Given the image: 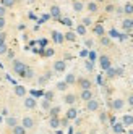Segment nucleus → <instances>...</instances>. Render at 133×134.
I'll return each mask as SVG.
<instances>
[{"label": "nucleus", "mask_w": 133, "mask_h": 134, "mask_svg": "<svg viewBox=\"0 0 133 134\" xmlns=\"http://www.w3.org/2000/svg\"><path fill=\"white\" fill-rule=\"evenodd\" d=\"M73 79H75V78H73V76H71V74L68 76V78H66V81H68V82H73Z\"/></svg>", "instance_id": "obj_29"}, {"label": "nucleus", "mask_w": 133, "mask_h": 134, "mask_svg": "<svg viewBox=\"0 0 133 134\" xmlns=\"http://www.w3.org/2000/svg\"><path fill=\"white\" fill-rule=\"evenodd\" d=\"M15 94L18 97H26V89L23 86H15Z\"/></svg>", "instance_id": "obj_4"}, {"label": "nucleus", "mask_w": 133, "mask_h": 134, "mask_svg": "<svg viewBox=\"0 0 133 134\" xmlns=\"http://www.w3.org/2000/svg\"><path fill=\"white\" fill-rule=\"evenodd\" d=\"M122 105H123V102H122V100H115V102H114V108L119 110V108H122Z\"/></svg>", "instance_id": "obj_13"}, {"label": "nucleus", "mask_w": 133, "mask_h": 134, "mask_svg": "<svg viewBox=\"0 0 133 134\" xmlns=\"http://www.w3.org/2000/svg\"><path fill=\"white\" fill-rule=\"evenodd\" d=\"M65 102H66V103H73V102H75V97H73V95H66Z\"/></svg>", "instance_id": "obj_18"}, {"label": "nucleus", "mask_w": 133, "mask_h": 134, "mask_svg": "<svg viewBox=\"0 0 133 134\" xmlns=\"http://www.w3.org/2000/svg\"><path fill=\"white\" fill-rule=\"evenodd\" d=\"M63 68H65V65H63L62 62H57V63H55V70H57V71H63Z\"/></svg>", "instance_id": "obj_11"}, {"label": "nucleus", "mask_w": 133, "mask_h": 134, "mask_svg": "<svg viewBox=\"0 0 133 134\" xmlns=\"http://www.w3.org/2000/svg\"><path fill=\"white\" fill-rule=\"evenodd\" d=\"M96 32L98 34H102V27H96Z\"/></svg>", "instance_id": "obj_31"}, {"label": "nucleus", "mask_w": 133, "mask_h": 134, "mask_svg": "<svg viewBox=\"0 0 133 134\" xmlns=\"http://www.w3.org/2000/svg\"><path fill=\"white\" fill-rule=\"evenodd\" d=\"M2 121H3V118H2V116H0V123H2Z\"/></svg>", "instance_id": "obj_32"}, {"label": "nucleus", "mask_w": 133, "mask_h": 134, "mask_svg": "<svg viewBox=\"0 0 133 134\" xmlns=\"http://www.w3.org/2000/svg\"><path fill=\"white\" fill-rule=\"evenodd\" d=\"M5 39H7V36H5L3 32H0V45H2V44H5Z\"/></svg>", "instance_id": "obj_19"}, {"label": "nucleus", "mask_w": 133, "mask_h": 134, "mask_svg": "<svg viewBox=\"0 0 133 134\" xmlns=\"http://www.w3.org/2000/svg\"><path fill=\"white\" fill-rule=\"evenodd\" d=\"M5 124L10 129H13L15 126H18V118H15V116H7L5 118Z\"/></svg>", "instance_id": "obj_3"}, {"label": "nucleus", "mask_w": 133, "mask_h": 134, "mask_svg": "<svg viewBox=\"0 0 133 134\" xmlns=\"http://www.w3.org/2000/svg\"><path fill=\"white\" fill-rule=\"evenodd\" d=\"M122 129H123V128L120 126V124H117V126H115V132H122Z\"/></svg>", "instance_id": "obj_26"}, {"label": "nucleus", "mask_w": 133, "mask_h": 134, "mask_svg": "<svg viewBox=\"0 0 133 134\" xmlns=\"http://www.w3.org/2000/svg\"><path fill=\"white\" fill-rule=\"evenodd\" d=\"M24 107H26V108H34V107H36V100H34L33 97H26V99H24Z\"/></svg>", "instance_id": "obj_5"}, {"label": "nucleus", "mask_w": 133, "mask_h": 134, "mask_svg": "<svg viewBox=\"0 0 133 134\" xmlns=\"http://www.w3.org/2000/svg\"><path fill=\"white\" fill-rule=\"evenodd\" d=\"M98 108V102L96 100H89L88 102V110H96Z\"/></svg>", "instance_id": "obj_8"}, {"label": "nucleus", "mask_w": 133, "mask_h": 134, "mask_svg": "<svg viewBox=\"0 0 133 134\" xmlns=\"http://www.w3.org/2000/svg\"><path fill=\"white\" fill-rule=\"evenodd\" d=\"M7 52H8L7 44H2V45H0V55H3V53H7Z\"/></svg>", "instance_id": "obj_12"}, {"label": "nucleus", "mask_w": 133, "mask_h": 134, "mask_svg": "<svg viewBox=\"0 0 133 134\" xmlns=\"http://www.w3.org/2000/svg\"><path fill=\"white\" fill-rule=\"evenodd\" d=\"M81 97H83L84 100H91V92H89V91H83Z\"/></svg>", "instance_id": "obj_10"}, {"label": "nucleus", "mask_w": 133, "mask_h": 134, "mask_svg": "<svg viewBox=\"0 0 133 134\" xmlns=\"http://www.w3.org/2000/svg\"><path fill=\"white\" fill-rule=\"evenodd\" d=\"M5 24H7V21H5V18H2L0 16V32H2V29L5 27Z\"/></svg>", "instance_id": "obj_16"}, {"label": "nucleus", "mask_w": 133, "mask_h": 134, "mask_svg": "<svg viewBox=\"0 0 133 134\" xmlns=\"http://www.w3.org/2000/svg\"><path fill=\"white\" fill-rule=\"evenodd\" d=\"M123 124H133V116H130V115H127V116H123Z\"/></svg>", "instance_id": "obj_9"}, {"label": "nucleus", "mask_w": 133, "mask_h": 134, "mask_svg": "<svg viewBox=\"0 0 133 134\" xmlns=\"http://www.w3.org/2000/svg\"><path fill=\"white\" fill-rule=\"evenodd\" d=\"M12 132H13V134H26V129L21 126V124H18V126H15V128L12 129Z\"/></svg>", "instance_id": "obj_6"}, {"label": "nucleus", "mask_w": 133, "mask_h": 134, "mask_svg": "<svg viewBox=\"0 0 133 134\" xmlns=\"http://www.w3.org/2000/svg\"><path fill=\"white\" fill-rule=\"evenodd\" d=\"M101 63H102V66H104V68H107V66H109V60H107V57H102Z\"/></svg>", "instance_id": "obj_15"}, {"label": "nucleus", "mask_w": 133, "mask_h": 134, "mask_svg": "<svg viewBox=\"0 0 133 134\" xmlns=\"http://www.w3.org/2000/svg\"><path fill=\"white\" fill-rule=\"evenodd\" d=\"M89 10H91V12H94V10H96V5L91 3V5H89Z\"/></svg>", "instance_id": "obj_28"}, {"label": "nucleus", "mask_w": 133, "mask_h": 134, "mask_svg": "<svg viewBox=\"0 0 133 134\" xmlns=\"http://www.w3.org/2000/svg\"><path fill=\"white\" fill-rule=\"evenodd\" d=\"M54 39H55V41H59V42H60V41H62V36H60L59 32H54Z\"/></svg>", "instance_id": "obj_21"}, {"label": "nucleus", "mask_w": 133, "mask_h": 134, "mask_svg": "<svg viewBox=\"0 0 133 134\" xmlns=\"http://www.w3.org/2000/svg\"><path fill=\"white\" fill-rule=\"evenodd\" d=\"M66 116H68V118H75V116H76V111H75L73 108H70L68 113H66Z\"/></svg>", "instance_id": "obj_14"}, {"label": "nucleus", "mask_w": 133, "mask_h": 134, "mask_svg": "<svg viewBox=\"0 0 133 134\" xmlns=\"http://www.w3.org/2000/svg\"><path fill=\"white\" fill-rule=\"evenodd\" d=\"M5 15H7V8L0 5V16H2V18H5Z\"/></svg>", "instance_id": "obj_17"}, {"label": "nucleus", "mask_w": 133, "mask_h": 134, "mask_svg": "<svg viewBox=\"0 0 133 134\" xmlns=\"http://www.w3.org/2000/svg\"><path fill=\"white\" fill-rule=\"evenodd\" d=\"M42 107H44L45 110H47V108H49V100H44V102H42Z\"/></svg>", "instance_id": "obj_24"}, {"label": "nucleus", "mask_w": 133, "mask_h": 134, "mask_svg": "<svg viewBox=\"0 0 133 134\" xmlns=\"http://www.w3.org/2000/svg\"><path fill=\"white\" fill-rule=\"evenodd\" d=\"M59 13H60V10H59V8H57V7H52V15H54V16H57Z\"/></svg>", "instance_id": "obj_20"}, {"label": "nucleus", "mask_w": 133, "mask_h": 134, "mask_svg": "<svg viewBox=\"0 0 133 134\" xmlns=\"http://www.w3.org/2000/svg\"><path fill=\"white\" fill-rule=\"evenodd\" d=\"M81 8H83L81 3H75V10H81Z\"/></svg>", "instance_id": "obj_25"}, {"label": "nucleus", "mask_w": 133, "mask_h": 134, "mask_svg": "<svg viewBox=\"0 0 133 134\" xmlns=\"http://www.w3.org/2000/svg\"><path fill=\"white\" fill-rule=\"evenodd\" d=\"M7 58L8 60H13V52H7Z\"/></svg>", "instance_id": "obj_23"}, {"label": "nucleus", "mask_w": 133, "mask_h": 134, "mask_svg": "<svg viewBox=\"0 0 133 134\" xmlns=\"http://www.w3.org/2000/svg\"><path fill=\"white\" fill-rule=\"evenodd\" d=\"M57 111H59V108H52V115H54V116H57Z\"/></svg>", "instance_id": "obj_30"}, {"label": "nucleus", "mask_w": 133, "mask_h": 134, "mask_svg": "<svg viewBox=\"0 0 133 134\" xmlns=\"http://www.w3.org/2000/svg\"><path fill=\"white\" fill-rule=\"evenodd\" d=\"M21 126H23L24 129H33V128H34V120H33L31 116H24L23 121H21Z\"/></svg>", "instance_id": "obj_2"}, {"label": "nucleus", "mask_w": 133, "mask_h": 134, "mask_svg": "<svg viewBox=\"0 0 133 134\" xmlns=\"http://www.w3.org/2000/svg\"><path fill=\"white\" fill-rule=\"evenodd\" d=\"M65 87H66L65 82H60V84H59V89H65Z\"/></svg>", "instance_id": "obj_27"}, {"label": "nucleus", "mask_w": 133, "mask_h": 134, "mask_svg": "<svg viewBox=\"0 0 133 134\" xmlns=\"http://www.w3.org/2000/svg\"><path fill=\"white\" fill-rule=\"evenodd\" d=\"M52 126H54V128L59 126V120H57V118H52Z\"/></svg>", "instance_id": "obj_22"}, {"label": "nucleus", "mask_w": 133, "mask_h": 134, "mask_svg": "<svg viewBox=\"0 0 133 134\" xmlns=\"http://www.w3.org/2000/svg\"><path fill=\"white\" fill-rule=\"evenodd\" d=\"M13 70H15V73H16V74H20V76H24V73H26V66H24L21 62L15 60V62H13Z\"/></svg>", "instance_id": "obj_1"}, {"label": "nucleus", "mask_w": 133, "mask_h": 134, "mask_svg": "<svg viewBox=\"0 0 133 134\" xmlns=\"http://www.w3.org/2000/svg\"><path fill=\"white\" fill-rule=\"evenodd\" d=\"M15 2H16V0H2V7H5V8H12V7L15 5Z\"/></svg>", "instance_id": "obj_7"}]
</instances>
